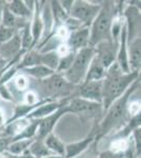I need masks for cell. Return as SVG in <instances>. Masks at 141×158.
<instances>
[{
  "instance_id": "ba28073f",
  "label": "cell",
  "mask_w": 141,
  "mask_h": 158,
  "mask_svg": "<svg viewBox=\"0 0 141 158\" xmlns=\"http://www.w3.org/2000/svg\"><path fill=\"white\" fill-rule=\"evenodd\" d=\"M118 43L113 41H103L97 44L95 49V56L100 61L106 70H107L114 62H116Z\"/></svg>"
},
{
  "instance_id": "7402d4cb",
  "label": "cell",
  "mask_w": 141,
  "mask_h": 158,
  "mask_svg": "<svg viewBox=\"0 0 141 158\" xmlns=\"http://www.w3.org/2000/svg\"><path fill=\"white\" fill-rule=\"evenodd\" d=\"M27 151L35 158H43V157L50 156V155H53V153L44 144L43 139H39V138H36L33 140V142L31 143Z\"/></svg>"
},
{
  "instance_id": "5bb4252c",
  "label": "cell",
  "mask_w": 141,
  "mask_h": 158,
  "mask_svg": "<svg viewBox=\"0 0 141 158\" xmlns=\"http://www.w3.org/2000/svg\"><path fill=\"white\" fill-rule=\"evenodd\" d=\"M41 4L38 1H35V9L33 11V19L31 23V33L33 37V45L32 49L37 44V42L41 39V36L44 32V25H43L42 17H41ZM31 49V50H32Z\"/></svg>"
},
{
  "instance_id": "f1b7e54d",
  "label": "cell",
  "mask_w": 141,
  "mask_h": 158,
  "mask_svg": "<svg viewBox=\"0 0 141 158\" xmlns=\"http://www.w3.org/2000/svg\"><path fill=\"white\" fill-rule=\"evenodd\" d=\"M20 40H21V49L23 51H29L32 49L33 37L31 33V23H27L23 27L22 34H20Z\"/></svg>"
},
{
  "instance_id": "60d3db41",
  "label": "cell",
  "mask_w": 141,
  "mask_h": 158,
  "mask_svg": "<svg viewBox=\"0 0 141 158\" xmlns=\"http://www.w3.org/2000/svg\"><path fill=\"white\" fill-rule=\"evenodd\" d=\"M6 123V115H4V112L0 109V127L4 126Z\"/></svg>"
},
{
  "instance_id": "4fadbf2b",
  "label": "cell",
  "mask_w": 141,
  "mask_h": 158,
  "mask_svg": "<svg viewBox=\"0 0 141 158\" xmlns=\"http://www.w3.org/2000/svg\"><path fill=\"white\" fill-rule=\"evenodd\" d=\"M89 27H81L76 30L71 31L70 36L66 40V44L68 45L72 52H78L79 50L89 47Z\"/></svg>"
},
{
  "instance_id": "ffe728a7",
  "label": "cell",
  "mask_w": 141,
  "mask_h": 158,
  "mask_svg": "<svg viewBox=\"0 0 141 158\" xmlns=\"http://www.w3.org/2000/svg\"><path fill=\"white\" fill-rule=\"evenodd\" d=\"M43 142L47 146V148L50 150L53 154L59 155V156L64 157L65 155V144L61 141L54 133H50L43 139Z\"/></svg>"
},
{
  "instance_id": "d590c367",
  "label": "cell",
  "mask_w": 141,
  "mask_h": 158,
  "mask_svg": "<svg viewBox=\"0 0 141 158\" xmlns=\"http://www.w3.org/2000/svg\"><path fill=\"white\" fill-rule=\"evenodd\" d=\"M39 99H38L37 95L34 92L30 91L27 92V94L24 95V104H29V106H33V104H36L39 102Z\"/></svg>"
},
{
  "instance_id": "d6986e66",
  "label": "cell",
  "mask_w": 141,
  "mask_h": 158,
  "mask_svg": "<svg viewBox=\"0 0 141 158\" xmlns=\"http://www.w3.org/2000/svg\"><path fill=\"white\" fill-rule=\"evenodd\" d=\"M106 70L102 67V64L100 63V61L97 59L96 56H94L93 60H92L91 64L89 67V70L86 72L85 79L83 82L86 81H97V80H103L106 77Z\"/></svg>"
},
{
  "instance_id": "2e32d148",
  "label": "cell",
  "mask_w": 141,
  "mask_h": 158,
  "mask_svg": "<svg viewBox=\"0 0 141 158\" xmlns=\"http://www.w3.org/2000/svg\"><path fill=\"white\" fill-rule=\"evenodd\" d=\"M127 56L131 72H140L141 65V39L137 37L127 44Z\"/></svg>"
},
{
  "instance_id": "7c38bea8",
  "label": "cell",
  "mask_w": 141,
  "mask_h": 158,
  "mask_svg": "<svg viewBox=\"0 0 141 158\" xmlns=\"http://www.w3.org/2000/svg\"><path fill=\"white\" fill-rule=\"evenodd\" d=\"M71 99V97L61 99L58 101H54L51 98H48L45 100V102H43L41 106H38L37 109H35L33 112L27 115L25 118L31 119V120H39V119L43 118L45 116L51 115L52 113H54L55 111H57L58 109H60L61 106H65L68 102V100Z\"/></svg>"
},
{
  "instance_id": "8992f818",
  "label": "cell",
  "mask_w": 141,
  "mask_h": 158,
  "mask_svg": "<svg viewBox=\"0 0 141 158\" xmlns=\"http://www.w3.org/2000/svg\"><path fill=\"white\" fill-rule=\"evenodd\" d=\"M42 81L45 90L48 92V94L52 97L68 98L74 90L78 88V86L73 85L72 83L68 82L62 76V74L59 73H55L51 77L44 79Z\"/></svg>"
},
{
  "instance_id": "5b68a950",
  "label": "cell",
  "mask_w": 141,
  "mask_h": 158,
  "mask_svg": "<svg viewBox=\"0 0 141 158\" xmlns=\"http://www.w3.org/2000/svg\"><path fill=\"white\" fill-rule=\"evenodd\" d=\"M101 7L102 4L92 3L89 1H84V0H77V1H74L72 6L71 11L68 13V17L76 20L81 27H89Z\"/></svg>"
},
{
  "instance_id": "44dd1931",
  "label": "cell",
  "mask_w": 141,
  "mask_h": 158,
  "mask_svg": "<svg viewBox=\"0 0 141 158\" xmlns=\"http://www.w3.org/2000/svg\"><path fill=\"white\" fill-rule=\"evenodd\" d=\"M6 7L9 9V11L12 13L14 16H16L17 18H29L32 15V11L27 7L25 1H21V0H14L11 1L10 4H7Z\"/></svg>"
},
{
  "instance_id": "6da1fadb",
  "label": "cell",
  "mask_w": 141,
  "mask_h": 158,
  "mask_svg": "<svg viewBox=\"0 0 141 158\" xmlns=\"http://www.w3.org/2000/svg\"><path fill=\"white\" fill-rule=\"evenodd\" d=\"M140 78L139 72L123 73L116 62L106 70L102 85V108L104 112L111 104L126 92L132 83Z\"/></svg>"
},
{
  "instance_id": "e0dca14e",
  "label": "cell",
  "mask_w": 141,
  "mask_h": 158,
  "mask_svg": "<svg viewBox=\"0 0 141 158\" xmlns=\"http://www.w3.org/2000/svg\"><path fill=\"white\" fill-rule=\"evenodd\" d=\"M102 106L101 104L92 102V101L85 100L83 98L80 97H74L68 100V102L66 103V108H68V113H84L88 111H93Z\"/></svg>"
},
{
  "instance_id": "cb8c5ba5",
  "label": "cell",
  "mask_w": 141,
  "mask_h": 158,
  "mask_svg": "<svg viewBox=\"0 0 141 158\" xmlns=\"http://www.w3.org/2000/svg\"><path fill=\"white\" fill-rule=\"evenodd\" d=\"M41 56H40V64L44 65V67L48 68L50 70L56 72L58 68V63L60 57L56 53L55 50L47 51V52H40Z\"/></svg>"
},
{
  "instance_id": "f35d334b",
  "label": "cell",
  "mask_w": 141,
  "mask_h": 158,
  "mask_svg": "<svg viewBox=\"0 0 141 158\" xmlns=\"http://www.w3.org/2000/svg\"><path fill=\"white\" fill-rule=\"evenodd\" d=\"M123 155L122 154H115V153L111 152L110 150L107 151H103L99 154V156L97 158H122Z\"/></svg>"
},
{
  "instance_id": "8d00e7d4",
  "label": "cell",
  "mask_w": 141,
  "mask_h": 158,
  "mask_svg": "<svg viewBox=\"0 0 141 158\" xmlns=\"http://www.w3.org/2000/svg\"><path fill=\"white\" fill-rule=\"evenodd\" d=\"M11 142H12V137H7V136L0 137V155L6 152L7 147L10 146Z\"/></svg>"
},
{
  "instance_id": "9c48e42d",
  "label": "cell",
  "mask_w": 141,
  "mask_h": 158,
  "mask_svg": "<svg viewBox=\"0 0 141 158\" xmlns=\"http://www.w3.org/2000/svg\"><path fill=\"white\" fill-rule=\"evenodd\" d=\"M66 113H68V111L65 104V106H61L60 109H58L57 111L52 113L51 115L39 119L38 120V129L37 133H36V138L44 139L50 133H53V129L55 127V124L61 118V116H63Z\"/></svg>"
},
{
  "instance_id": "ac0fdd59",
  "label": "cell",
  "mask_w": 141,
  "mask_h": 158,
  "mask_svg": "<svg viewBox=\"0 0 141 158\" xmlns=\"http://www.w3.org/2000/svg\"><path fill=\"white\" fill-rule=\"evenodd\" d=\"M95 140V137L93 135L85 137L84 139L80 141L73 142V143H68L65 146V155L64 158H75L81 153L85 151L88 148L91 146V143Z\"/></svg>"
},
{
  "instance_id": "484cf974",
  "label": "cell",
  "mask_w": 141,
  "mask_h": 158,
  "mask_svg": "<svg viewBox=\"0 0 141 158\" xmlns=\"http://www.w3.org/2000/svg\"><path fill=\"white\" fill-rule=\"evenodd\" d=\"M23 71L27 75L32 76V77H34L36 79H39V80H44V79L51 77V76L56 73L42 64H38V65H34V67L23 69Z\"/></svg>"
},
{
  "instance_id": "1f68e13d",
  "label": "cell",
  "mask_w": 141,
  "mask_h": 158,
  "mask_svg": "<svg viewBox=\"0 0 141 158\" xmlns=\"http://www.w3.org/2000/svg\"><path fill=\"white\" fill-rule=\"evenodd\" d=\"M17 24V17L14 16L11 12L9 11V9L6 6L2 13V27H12V29H16Z\"/></svg>"
},
{
  "instance_id": "f6af8a7d",
  "label": "cell",
  "mask_w": 141,
  "mask_h": 158,
  "mask_svg": "<svg viewBox=\"0 0 141 158\" xmlns=\"http://www.w3.org/2000/svg\"><path fill=\"white\" fill-rule=\"evenodd\" d=\"M0 158H16V157L12 156V155H3V154H1V155H0Z\"/></svg>"
},
{
  "instance_id": "4316f807",
  "label": "cell",
  "mask_w": 141,
  "mask_h": 158,
  "mask_svg": "<svg viewBox=\"0 0 141 158\" xmlns=\"http://www.w3.org/2000/svg\"><path fill=\"white\" fill-rule=\"evenodd\" d=\"M37 129H38V120H32L29 126L22 130L19 134L12 137V141L13 140H19V139H33L36 136Z\"/></svg>"
},
{
  "instance_id": "b9f144b4",
  "label": "cell",
  "mask_w": 141,
  "mask_h": 158,
  "mask_svg": "<svg viewBox=\"0 0 141 158\" xmlns=\"http://www.w3.org/2000/svg\"><path fill=\"white\" fill-rule=\"evenodd\" d=\"M6 63H7V61L6 60H4L3 58H1L0 57V75H1V73H2V71L6 69Z\"/></svg>"
},
{
  "instance_id": "8fae6325",
  "label": "cell",
  "mask_w": 141,
  "mask_h": 158,
  "mask_svg": "<svg viewBox=\"0 0 141 158\" xmlns=\"http://www.w3.org/2000/svg\"><path fill=\"white\" fill-rule=\"evenodd\" d=\"M127 44H129V41H127L126 27H125L124 22L123 27L120 31L116 55V63L123 73H131L129 65V56H127Z\"/></svg>"
},
{
  "instance_id": "836d02e7",
  "label": "cell",
  "mask_w": 141,
  "mask_h": 158,
  "mask_svg": "<svg viewBox=\"0 0 141 158\" xmlns=\"http://www.w3.org/2000/svg\"><path fill=\"white\" fill-rule=\"evenodd\" d=\"M14 83L19 91H25L29 88V80L24 75H17L14 78Z\"/></svg>"
},
{
  "instance_id": "ee69618b",
  "label": "cell",
  "mask_w": 141,
  "mask_h": 158,
  "mask_svg": "<svg viewBox=\"0 0 141 158\" xmlns=\"http://www.w3.org/2000/svg\"><path fill=\"white\" fill-rule=\"evenodd\" d=\"M43 158H64V157H62V156H59V155H55V154H53V155H50V156L43 157Z\"/></svg>"
},
{
  "instance_id": "83f0119b",
  "label": "cell",
  "mask_w": 141,
  "mask_h": 158,
  "mask_svg": "<svg viewBox=\"0 0 141 158\" xmlns=\"http://www.w3.org/2000/svg\"><path fill=\"white\" fill-rule=\"evenodd\" d=\"M130 140L129 138H115L110 146V151L115 154H122L123 155L127 150L130 149Z\"/></svg>"
},
{
  "instance_id": "74e56055",
  "label": "cell",
  "mask_w": 141,
  "mask_h": 158,
  "mask_svg": "<svg viewBox=\"0 0 141 158\" xmlns=\"http://www.w3.org/2000/svg\"><path fill=\"white\" fill-rule=\"evenodd\" d=\"M0 97L3 98L4 100H7V101H12L13 100L11 93H10V91L7 90L6 85H0Z\"/></svg>"
},
{
  "instance_id": "e575fe53",
  "label": "cell",
  "mask_w": 141,
  "mask_h": 158,
  "mask_svg": "<svg viewBox=\"0 0 141 158\" xmlns=\"http://www.w3.org/2000/svg\"><path fill=\"white\" fill-rule=\"evenodd\" d=\"M127 113L131 117H134L136 115H139L140 114V101L136 100L129 102L127 104Z\"/></svg>"
},
{
  "instance_id": "d6a6232c",
  "label": "cell",
  "mask_w": 141,
  "mask_h": 158,
  "mask_svg": "<svg viewBox=\"0 0 141 158\" xmlns=\"http://www.w3.org/2000/svg\"><path fill=\"white\" fill-rule=\"evenodd\" d=\"M17 33V29H12V27H6L0 25V44L11 40Z\"/></svg>"
},
{
  "instance_id": "30bf717a",
  "label": "cell",
  "mask_w": 141,
  "mask_h": 158,
  "mask_svg": "<svg viewBox=\"0 0 141 158\" xmlns=\"http://www.w3.org/2000/svg\"><path fill=\"white\" fill-rule=\"evenodd\" d=\"M102 85L103 80L86 81L78 86L77 97L96 102L102 106Z\"/></svg>"
},
{
  "instance_id": "9a60e30c",
  "label": "cell",
  "mask_w": 141,
  "mask_h": 158,
  "mask_svg": "<svg viewBox=\"0 0 141 158\" xmlns=\"http://www.w3.org/2000/svg\"><path fill=\"white\" fill-rule=\"evenodd\" d=\"M22 51L20 34L17 33L9 41L0 44V57L6 60L7 62L14 59L16 56Z\"/></svg>"
},
{
  "instance_id": "277c9868",
  "label": "cell",
  "mask_w": 141,
  "mask_h": 158,
  "mask_svg": "<svg viewBox=\"0 0 141 158\" xmlns=\"http://www.w3.org/2000/svg\"><path fill=\"white\" fill-rule=\"evenodd\" d=\"M95 56V49L91 47H86L84 49L76 52L75 59L72 63L71 68L62 76L73 85L79 86L82 85L85 79L86 72Z\"/></svg>"
},
{
  "instance_id": "7bdbcfd3",
  "label": "cell",
  "mask_w": 141,
  "mask_h": 158,
  "mask_svg": "<svg viewBox=\"0 0 141 158\" xmlns=\"http://www.w3.org/2000/svg\"><path fill=\"white\" fill-rule=\"evenodd\" d=\"M15 157L16 158H35L29 151H25L24 153H22L21 155H19V156H15Z\"/></svg>"
},
{
  "instance_id": "4dcf8cb0",
  "label": "cell",
  "mask_w": 141,
  "mask_h": 158,
  "mask_svg": "<svg viewBox=\"0 0 141 158\" xmlns=\"http://www.w3.org/2000/svg\"><path fill=\"white\" fill-rule=\"evenodd\" d=\"M71 30L66 27L65 24H60L58 27H56V29L53 31L54 38H56L57 40L60 41V43L66 42L68 36H70Z\"/></svg>"
},
{
  "instance_id": "ab89813d",
  "label": "cell",
  "mask_w": 141,
  "mask_h": 158,
  "mask_svg": "<svg viewBox=\"0 0 141 158\" xmlns=\"http://www.w3.org/2000/svg\"><path fill=\"white\" fill-rule=\"evenodd\" d=\"M59 3H60L61 7L63 9V11L68 15V13H70V11H71L74 1L73 0H63V1H59Z\"/></svg>"
},
{
  "instance_id": "7a4b0ae2",
  "label": "cell",
  "mask_w": 141,
  "mask_h": 158,
  "mask_svg": "<svg viewBox=\"0 0 141 158\" xmlns=\"http://www.w3.org/2000/svg\"><path fill=\"white\" fill-rule=\"evenodd\" d=\"M140 83V78L132 83V85L126 90V92L122 96L113 102L111 106L107 108L106 111L104 118L102 119L100 123V135H106L112 130H114L117 127H120L122 122L125 121L126 116L129 115L127 113V104L130 102V97L134 93L137 86Z\"/></svg>"
},
{
  "instance_id": "3957f363",
  "label": "cell",
  "mask_w": 141,
  "mask_h": 158,
  "mask_svg": "<svg viewBox=\"0 0 141 158\" xmlns=\"http://www.w3.org/2000/svg\"><path fill=\"white\" fill-rule=\"evenodd\" d=\"M115 3L102 4L101 10L89 27V47L95 48L100 42L113 41L111 30L115 15Z\"/></svg>"
},
{
  "instance_id": "603a6c76",
  "label": "cell",
  "mask_w": 141,
  "mask_h": 158,
  "mask_svg": "<svg viewBox=\"0 0 141 158\" xmlns=\"http://www.w3.org/2000/svg\"><path fill=\"white\" fill-rule=\"evenodd\" d=\"M40 56H41V53L40 51H37L35 49L29 50L24 53V55L22 56V60L19 61V67L21 69H27V68H31L34 67V65H38L40 64Z\"/></svg>"
},
{
  "instance_id": "f546056e",
  "label": "cell",
  "mask_w": 141,
  "mask_h": 158,
  "mask_svg": "<svg viewBox=\"0 0 141 158\" xmlns=\"http://www.w3.org/2000/svg\"><path fill=\"white\" fill-rule=\"evenodd\" d=\"M75 55H76V52H71L70 54L63 56V57H60L56 73L63 74L64 72H66V71L71 68L72 63H73L74 59H75Z\"/></svg>"
},
{
  "instance_id": "52a82bcc",
  "label": "cell",
  "mask_w": 141,
  "mask_h": 158,
  "mask_svg": "<svg viewBox=\"0 0 141 158\" xmlns=\"http://www.w3.org/2000/svg\"><path fill=\"white\" fill-rule=\"evenodd\" d=\"M123 19L126 27L127 41L140 37V10L134 4H130L123 12Z\"/></svg>"
},
{
  "instance_id": "d4e9b609",
  "label": "cell",
  "mask_w": 141,
  "mask_h": 158,
  "mask_svg": "<svg viewBox=\"0 0 141 158\" xmlns=\"http://www.w3.org/2000/svg\"><path fill=\"white\" fill-rule=\"evenodd\" d=\"M33 139H19V140H13L10 143V146L7 147L6 152H9L10 155L12 156H19L22 153L27 151L31 143L33 142Z\"/></svg>"
}]
</instances>
